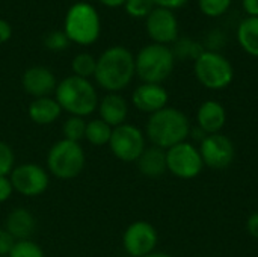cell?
I'll return each instance as SVG.
<instances>
[{
	"mask_svg": "<svg viewBox=\"0 0 258 257\" xmlns=\"http://www.w3.org/2000/svg\"><path fill=\"white\" fill-rule=\"evenodd\" d=\"M112 127L106 124L103 120H91L86 123V132H85V139L95 147H103L109 144L110 136H112Z\"/></svg>",
	"mask_w": 258,
	"mask_h": 257,
	"instance_id": "cell-22",
	"label": "cell"
},
{
	"mask_svg": "<svg viewBox=\"0 0 258 257\" xmlns=\"http://www.w3.org/2000/svg\"><path fill=\"white\" fill-rule=\"evenodd\" d=\"M54 98L60 109L71 117H89L98 108V94L95 86L83 77L68 76L60 80L54 91Z\"/></svg>",
	"mask_w": 258,
	"mask_h": 257,
	"instance_id": "cell-3",
	"label": "cell"
},
{
	"mask_svg": "<svg viewBox=\"0 0 258 257\" xmlns=\"http://www.w3.org/2000/svg\"><path fill=\"white\" fill-rule=\"evenodd\" d=\"M11 36H12V27H11V24L6 20L0 18V44H5L6 41H9Z\"/></svg>",
	"mask_w": 258,
	"mask_h": 257,
	"instance_id": "cell-33",
	"label": "cell"
},
{
	"mask_svg": "<svg viewBox=\"0 0 258 257\" xmlns=\"http://www.w3.org/2000/svg\"><path fill=\"white\" fill-rule=\"evenodd\" d=\"M86 165L85 150L80 142L59 139L47 153V171L60 180L77 177Z\"/></svg>",
	"mask_w": 258,
	"mask_h": 257,
	"instance_id": "cell-6",
	"label": "cell"
},
{
	"mask_svg": "<svg viewBox=\"0 0 258 257\" xmlns=\"http://www.w3.org/2000/svg\"><path fill=\"white\" fill-rule=\"evenodd\" d=\"M203 159L198 147L184 141L166 150V168L178 179L190 180L201 174Z\"/></svg>",
	"mask_w": 258,
	"mask_h": 257,
	"instance_id": "cell-9",
	"label": "cell"
},
{
	"mask_svg": "<svg viewBox=\"0 0 258 257\" xmlns=\"http://www.w3.org/2000/svg\"><path fill=\"white\" fill-rule=\"evenodd\" d=\"M194 71L203 86L215 91L227 88L234 77V68L231 62L224 55L213 50L201 52L195 58Z\"/></svg>",
	"mask_w": 258,
	"mask_h": 257,
	"instance_id": "cell-7",
	"label": "cell"
},
{
	"mask_svg": "<svg viewBox=\"0 0 258 257\" xmlns=\"http://www.w3.org/2000/svg\"><path fill=\"white\" fill-rule=\"evenodd\" d=\"M237 39L248 55L258 58V17H248L239 24Z\"/></svg>",
	"mask_w": 258,
	"mask_h": 257,
	"instance_id": "cell-21",
	"label": "cell"
},
{
	"mask_svg": "<svg viewBox=\"0 0 258 257\" xmlns=\"http://www.w3.org/2000/svg\"><path fill=\"white\" fill-rule=\"evenodd\" d=\"M21 85L29 95L33 98H41L50 97V94L56 91L57 82L51 70L42 65H35L23 73Z\"/></svg>",
	"mask_w": 258,
	"mask_h": 257,
	"instance_id": "cell-14",
	"label": "cell"
},
{
	"mask_svg": "<svg viewBox=\"0 0 258 257\" xmlns=\"http://www.w3.org/2000/svg\"><path fill=\"white\" fill-rule=\"evenodd\" d=\"M144 257H172L171 254H168V253H159V251H153L151 254H148V256H144Z\"/></svg>",
	"mask_w": 258,
	"mask_h": 257,
	"instance_id": "cell-37",
	"label": "cell"
},
{
	"mask_svg": "<svg viewBox=\"0 0 258 257\" xmlns=\"http://www.w3.org/2000/svg\"><path fill=\"white\" fill-rule=\"evenodd\" d=\"M246 230H248V233L251 236H254V238L258 239V212L252 214L248 218V221H246Z\"/></svg>",
	"mask_w": 258,
	"mask_h": 257,
	"instance_id": "cell-34",
	"label": "cell"
},
{
	"mask_svg": "<svg viewBox=\"0 0 258 257\" xmlns=\"http://www.w3.org/2000/svg\"><path fill=\"white\" fill-rule=\"evenodd\" d=\"M68 44H70V39H68V36L65 35L63 30H53L44 38V45L48 50H53V52L65 50L68 47Z\"/></svg>",
	"mask_w": 258,
	"mask_h": 257,
	"instance_id": "cell-29",
	"label": "cell"
},
{
	"mask_svg": "<svg viewBox=\"0 0 258 257\" xmlns=\"http://www.w3.org/2000/svg\"><path fill=\"white\" fill-rule=\"evenodd\" d=\"M175 64L174 52L163 44H148L135 56L136 74L144 83H160L166 80Z\"/></svg>",
	"mask_w": 258,
	"mask_h": 257,
	"instance_id": "cell-4",
	"label": "cell"
},
{
	"mask_svg": "<svg viewBox=\"0 0 258 257\" xmlns=\"http://www.w3.org/2000/svg\"><path fill=\"white\" fill-rule=\"evenodd\" d=\"M15 168V155L9 144L0 141V177H8Z\"/></svg>",
	"mask_w": 258,
	"mask_h": 257,
	"instance_id": "cell-27",
	"label": "cell"
},
{
	"mask_svg": "<svg viewBox=\"0 0 258 257\" xmlns=\"http://www.w3.org/2000/svg\"><path fill=\"white\" fill-rule=\"evenodd\" d=\"M12 192H14V188H12L9 177H0V203L8 201Z\"/></svg>",
	"mask_w": 258,
	"mask_h": 257,
	"instance_id": "cell-31",
	"label": "cell"
},
{
	"mask_svg": "<svg viewBox=\"0 0 258 257\" xmlns=\"http://www.w3.org/2000/svg\"><path fill=\"white\" fill-rule=\"evenodd\" d=\"M148 36L156 44H169L177 39L178 23L172 11L165 8H154L145 20Z\"/></svg>",
	"mask_w": 258,
	"mask_h": 257,
	"instance_id": "cell-13",
	"label": "cell"
},
{
	"mask_svg": "<svg viewBox=\"0 0 258 257\" xmlns=\"http://www.w3.org/2000/svg\"><path fill=\"white\" fill-rule=\"evenodd\" d=\"M145 133L154 147L168 150L187 139L190 123L183 111L166 106L150 115Z\"/></svg>",
	"mask_w": 258,
	"mask_h": 257,
	"instance_id": "cell-2",
	"label": "cell"
},
{
	"mask_svg": "<svg viewBox=\"0 0 258 257\" xmlns=\"http://www.w3.org/2000/svg\"><path fill=\"white\" fill-rule=\"evenodd\" d=\"M200 155L203 164L213 170H225L228 168L236 156V147L233 141L222 135L213 133L207 135L200 144Z\"/></svg>",
	"mask_w": 258,
	"mask_h": 257,
	"instance_id": "cell-11",
	"label": "cell"
},
{
	"mask_svg": "<svg viewBox=\"0 0 258 257\" xmlns=\"http://www.w3.org/2000/svg\"><path fill=\"white\" fill-rule=\"evenodd\" d=\"M100 30V15L91 3L77 2L68 9L65 15L63 32L70 42L73 41L79 45H91L98 39Z\"/></svg>",
	"mask_w": 258,
	"mask_h": 257,
	"instance_id": "cell-5",
	"label": "cell"
},
{
	"mask_svg": "<svg viewBox=\"0 0 258 257\" xmlns=\"http://www.w3.org/2000/svg\"><path fill=\"white\" fill-rule=\"evenodd\" d=\"M17 241L5 230L0 229V256H8Z\"/></svg>",
	"mask_w": 258,
	"mask_h": 257,
	"instance_id": "cell-30",
	"label": "cell"
},
{
	"mask_svg": "<svg viewBox=\"0 0 258 257\" xmlns=\"http://www.w3.org/2000/svg\"><path fill=\"white\" fill-rule=\"evenodd\" d=\"M159 236L153 224L147 221L132 223L122 235V247L132 257H144L151 254L157 245Z\"/></svg>",
	"mask_w": 258,
	"mask_h": 257,
	"instance_id": "cell-12",
	"label": "cell"
},
{
	"mask_svg": "<svg viewBox=\"0 0 258 257\" xmlns=\"http://www.w3.org/2000/svg\"><path fill=\"white\" fill-rule=\"evenodd\" d=\"M169 100L168 91L160 83H142L132 95L133 106L144 114H154L166 108Z\"/></svg>",
	"mask_w": 258,
	"mask_h": 257,
	"instance_id": "cell-15",
	"label": "cell"
},
{
	"mask_svg": "<svg viewBox=\"0 0 258 257\" xmlns=\"http://www.w3.org/2000/svg\"><path fill=\"white\" fill-rule=\"evenodd\" d=\"M8 257H45L42 248L30 241V239H23V241H17L11 250V253Z\"/></svg>",
	"mask_w": 258,
	"mask_h": 257,
	"instance_id": "cell-25",
	"label": "cell"
},
{
	"mask_svg": "<svg viewBox=\"0 0 258 257\" xmlns=\"http://www.w3.org/2000/svg\"><path fill=\"white\" fill-rule=\"evenodd\" d=\"M187 0H154L157 8H165V9H169V11H174V9H178L181 6H184Z\"/></svg>",
	"mask_w": 258,
	"mask_h": 257,
	"instance_id": "cell-32",
	"label": "cell"
},
{
	"mask_svg": "<svg viewBox=\"0 0 258 257\" xmlns=\"http://www.w3.org/2000/svg\"><path fill=\"white\" fill-rule=\"evenodd\" d=\"M124 6L128 15L142 18L151 14V11L156 8V3L154 0H125Z\"/></svg>",
	"mask_w": 258,
	"mask_h": 257,
	"instance_id": "cell-26",
	"label": "cell"
},
{
	"mask_svg": "<svg viewBox=\"0 0 258 257\" xmlns=\"http://www.w3.org/2000/svg\"><path fill=\"white\" fill-rule=\"evenodd\" d=\"M135 74L133 53L122 45H113L106 48L97 59L94 77L103 89L118 92L130 85Z\"/></svg>",
	"mask_w": 258,
	"mask_h": 257,
	"instance_id": "cell-1",
	"label": "cell"
},
{
	"mask_svg": "<svg viewBox=\"0 0 258 257\" xmlns=\"http://www.w3.org/2000/svg\"><path fill=\"white\" fill-rule=\"evenodd\" d=\"M36 227V220L33 214L24 208H15L12 209L5 223V230L15 239V241H23V239H30Z\"/></svg>",
	"mask_w": 258,
	"mask_h": 257,
	"instance_id": "cell-18",
	"label": "cell"
},
{
	"mask_svg": "<svg viewBox=\"0 0 258 257\" xmlns=\"http://www.w3.org/2000/svg\"><path fill=\"white\" fill-rule=\"evenodd\" d=\"M85 132H86V121L82 117H70L62 126L63 139L73 142H80L82 139H85Z\"/></svg>",
	"mask_w": 258,
	"mask_h": 257,
	"instance_id": "cell-24",
	"label": "cell"
},
{
	"mask_svg": "<svg viewBox=\"0 0 258 257\" xmlns=\"http://www.w3.org/2000/svg\"><path fill=\"white\" fill-rule=\"evenodd\" d=\"M138 168L141 174L147 177H160L168 171L166 168V150H162L159 147H148L144 150L141 158L136 161Z\"/></svg>",
	"mask_w": 258,
	"mask_h": 257,
	"instance_id": "cell-20",
	"label": "cell"
},
{
	"mask_svg": "<svg viewBox=\"0 0 258 257\" xmlns=\"http://www.w3.org/2000/svg\"><path fill=\"white\" fill-rule=\"evenodd\" d=\"M29 118L38 126H48L53 124L62 114V109L56 98L51 97H41L33 98L27 109Z\"/></svg>",
	"mask_w": 258,
	"mask_h": 257,
	"instance_id": "cell-19",
	"label": "cell"
},
{
	"mask_svg": "<svg viewBox=\"0 0 258 257\" xmlns=\"http://www.w3.org/2000/svg\"><path fill=\"white\" fill-rule=\"evenodd\" d=\"M242 5L249 17H258V0H242Z\"/></svg>",
	"mask_w": 258,
	"mask_h": 257,
	"instance_id": "cell-35",
	"label": "cell"
},
{
	"mask_svg": "<svg viewBox=\"0 0 258 257\" xmlns=\"http://www.w3.org/2000/svg\"><path fill=\"white\" fill-rule=\"evenodd\" d=\"M71 68H73L74 76L89 79L91 76L95 74L97 59L91 53H79L77 56H74V59L71 62Z\"/></svg>",
	"mask_w": 258,
	"mask_h": 257,
	"instance_id": "cell-23",
	"label": "cell"
},
{
	"mask_svg": "<svg viewBox=\"0 0 258 257\" xmlns=\"http://www.w3.org/2000/svg\"><path fill=\"white\" fill-rule=\"evenodd\" d=\"M109 147L121 162H136L147 148L145 135L139 127L124 123L112 130Z\"/></svg>",
	"mask_w": 258,
	"mask_h": 257,
	"instance_id": "cell-8",
	"label": "cell"
},
{
	"mask_svg": "<svg viewBox=\"0 0 258 257\" xmlns=\"http://www.w3.org/2000/svg\"><path fill=\"white\" fill-rule=\"evenodd\" d=\"M98 2L107 8H119L125 3V0H98Z\"/></svg>",
	"mask_w": 258,
	"mask_h": 257,
	"instance_id": "cell-36",
	"label": "cell"
},
{
	"mask_svg": "<svg viewBox=\"0 0 258 257\" xmlns=\"http://www.w3.org/2000/svg\"><path fill=\"white\" fill-rule=\"evenodd\" d=\"M98 112L100 120L115 129L125 123L128 115V105L125 98L118 92H109L101 98V101H98Z\"/></svg>",
	"mask_w": 258,
	"mask_h": 257,
	"instance_id": "cell-17",
	"label": "cell"
},
{
	"mask_svg": "<svg viewBox=\"0 0 258 257\" xmlns=\"http://www.w3.org/2000/svg\"><path fill=\"white\" fill-rule=\"evenodd\" d=\"M225 121H227V112L219 101L207 100L198 108L197 123L204 133L207 135L221 133V130L225 126Z\"/></svg>",
	"mask_w": 258,
	"mask_h": 257,
	"instance_id": "cell-16",
	"label": "cell"
},
{
	"mask_svg": "<svg viewBox=\"0 0 258 257\" xmlns=\"http://www.w3.org/2000/svg\"><path fill=\"white\" fill-rule=\"evenodd\" d=\"M200 9L209 17H219L225 14L231 5V0H198Z\"/></svg>",
	"mask_w": 258,
	"mask_h": 257,
	"instance_id": "cell-28",
	"label": "cell"
},
{
	"mask_svg": "<svg viewBox=\"0 0 258 257\" xmlns=\"http://www.w3.org/2000/svg\"><path fill=\"white\" fill-rule=\"evenodd\" d=\"M9 180L15 192L24 197H38L48 189V171L36 164H23L12 170Z\"/></svg>",
	"mask_w": 258,
	"mask_h": 257,
	"instance_id": "cell-10",
	"label": "cell"
}]
</instances>
